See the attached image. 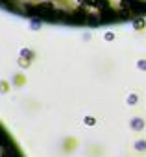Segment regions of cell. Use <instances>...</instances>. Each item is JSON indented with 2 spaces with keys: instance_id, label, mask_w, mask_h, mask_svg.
Returning <instances> with one entry per match:
<instances>
[{
  "instance_id": "1",
  "label": "cell",
  "mask_w": 146,
  "mask_h": 157,
  "mask_svg": "<svg viewBox=\"0 0 146 157\" xmlns=\"http://www.w3.org/2000/svg\"><path fill=\"white\" fill-rule=\"evenodd\" d=\"M94 10H98V11L113 10V2L111 0H94Z\"/></svg>"
},
{
  "instance_id": "2",
  "label": "cell",
  "mask_w": 146,
  "mask_h": 157,
  "mask_svg": "<svg viewBox=\"0 0 146 157\" xmlns=\"http://www.w3.org/2000/svg\"><path fill=\"white\" fill-rule=\"evenodd\" d=\"M44 2H56L59 10H68V8H74V2H72V0H44Z\"/></svg>"
},
{
  "instance_id": "3",
  "label": "cell",
  "mask_w": 146,
  "mask_h": 157,
  "mask_svg": "<svg viewBox=\"0 0 146 157\" xmlns=\"http://www.w3.org/2000/svg\"><path fill=\"white\" fill-rule=\"evenodd\" d=\"M76 6L80 10H87V8H94V0H76Z\"/></svg>"
},
{
  "instance_id": "4",
  "label": "cell",
  "mask_w": 146,
  "mask_h": 157,
  "mask_svg": "<svg viewBox=\"0 0 146 157\" xmlns=\"http://www.w3.org/2000/svg\"><path fill=\"white\" fill-rule=\"evenodd\" d=\"M142 124H144V122H142L140 118H137V120H133V122H131L133 129H142Z\"/></svg>"
},
{
  "instance_id": "5",
  "label": "cell",
  "mask_w": 146,
  "mask_h": 157,
  "mask_svg": "<svg viewBox=\"0 0 146 157\" xmlns=\"http://www.w3.org/2000/svg\"><path fill=\"white\" fill-rule=\"evenodd\" d=\"M85 124H89V126H93V124H94V118H91V117H87V118H85Z\"/></svg>"
},
{
  "instance_id": "6",
  "label": "cell",
  "mask_w": 146,
  "mask_h": 157,
  "mask_svg": "<svg viewBox=\"0 0 146 157\" xmlns=\"http://www.w3.org/2000/svg\"><path fill=\"white\" fill-rule=\"evenodd\" d=\"M137 148H139V150H144V148H146V142H144V140H140V142L137 144Z\"/></svg>"
},
{
  "instance_id": "7",
  "label": "cell",
  "mask_w": 146,
  "mask_h": 157,
  "mask_svg": "<svg viewBox=\"0 0 146 157\" xmlns=\"http://www.w3.org/2000/svg\"><path fill=\"white\" fill-rule=\"evenodd\" d=\"M120 2H124V4H128V6H129V4H133V2H135V0H120Z\"/></svg>"
},
{
  "instance_id": "8",
  "label": "cell",
  "mask_w": 146,
  "mask_h": 157,
  "mask_svg": "<svg viewBox=\"0 0 146 157\" xmlns=\"http://www.w3.org/2000/svg\"><path fill=\"white\" fill-rule=\"evenodd\" d=\"M0 157H8V155H4V153H0Z\"/></svg>"
},
{
  "instance_id": "9",
  "label": "cell",
  "mask_w": 146,
  "mask_h": 157,
  "mask_svg": "<svg viewBox=\"0 0 146 157\" xmlns=\"http://www.w3.org/2000/svg\"><path fill=\"white\" fill-rule=\"evenodd\" d=\"M0 151H2V144H0Z\"/></svg>"
}]
</instances>
